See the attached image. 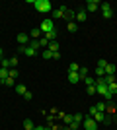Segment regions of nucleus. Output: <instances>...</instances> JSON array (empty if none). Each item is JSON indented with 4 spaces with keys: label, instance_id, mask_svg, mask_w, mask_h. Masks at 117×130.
Segmentation results:
<instances>
[{
    "label": "nucleus",
    "instance_id": "1",
    "mask_svg": "<svg viewBox=\"0 0 117 130\" xmlns=\"http://www.w3.org/2000/svg\"><path fill=\"white\" fill-rule=\"evenodd\" d=\"M28 2L35 6V10H37L39 14H49V12H53L51 0H28Z\"/></svg>",
    "mask_w": 117,
    "mask_h": 130
},
{
    "label": "nucleus",
    "instance_id": "2",
    "mask_svg": "<svg viewBox=\"0 0 117 130\" xmlns=\"http://www.w3.org/2000/svg\"><path fill=\"white\" fill-rule=\"evenodd\" d=\"M39 29H41V33H49V31H55V22L53 20H43L41 22V25H39Z\"/></svg>",
    "mask_w": 117,
    "mask_h": 130
},
{
    "label": "nucleus",
    "instance_id": "3",
    "mask_svg": "<svg viewBox=\"0 0 117 130\" xmlns=\"http://www.w3.org/2000/svg\"><path fill=\"white\" fill-rule=\"evenodd\" d=\"M82 126H84V130H98V122H96L92 117H86V119L82 120Z\"/></svg>",
    "mask_w": 117,
    "mask_h": 130
},
{
    "label": "nucleus",
    "instance_id": "4",
    "mask_svg": "<svg viewBox=\"0 0 117 130\" xmlns=\"http://www.w3.org/2000/svg\"><path fill=\"white\" fill-rule=\"evenodd\" d=\"M101 16L106 18V20H109V18L113 16V10H111V4H107V2H101Z\"/></svg>",
    "mask_w": 117,
    "mask_h": 130
},
{
    "label": "nucleus",
    "instance_id": "5",
    "mask_svg": "<svg viewBox=\"0 0 117 130\" xmlns=\"http://www.w3.org/2000/svg\"><path fill=\"white\" fill-rule=\"evenodd\" d=\"M16 39H18V43L22 45V47H28L29 41H31V39L28 37V33H23V31H22V33H18V37H16Z\"/></svg>",
    "mask_w": 117,
    "mask_h": 130
},
{
    "label": "nucleus",
    "instance_id": "6",
    "mask_svg": "<svg viewBox=\"0 0 117 130\" xmlns=\"http://www.w3.org/2000/svg\"><path fill=\"white\" fill-rule=\"evenodd\" d=\"M100 6H101V2H98V0H88V4H86V12H96Z\"/></svg>",
    "mask_w": 117,
    "mask_h": 130
},
{
    "label": "nucleus",
    "instance_id": "7",
    "mask_svg": "<svg viewBox=\"0 0 117 130\" xmlns=\"http://www.w3.org/2000/svg\"><path fill=\"white\" fill-rule=\"evenodd\" d=\"M64 10H67V6H61L59 10H55V8H53V12H51V14H53V18H55V20H61V18H64Z\"/></svg>",
    "mask_w": 117,
    "mask_h": 130
},
{
    "label": "nucleus",
    "instance_id": "8",
    "mask_svg": "<svg viewBox=\"0 0 117 130\" xmlns=\"http://www.w3.org/2000/svg\"><path fill=\"white\" fill-rule=\"evenodd\" d=\"M76 20H78V22H86V20H88V12H86V8L76 10Z\"/></svg>",
    "mask_w": 117,
    "mask_h": 130
},
{
    "label": "nucleus",
    "instance_id": "9",
    "mask_svg": "<svg viewBox=\"0 0 117 130\" xmlns=\"http://www.w3.org/2000/svg\"><path fill=\"white\" fill-rule=\"evenodd\" d=\"M68 82H70V84H78V82H80L78 72H68Z\"/></svg>",
    "mask_w": 117,
    "mask_h": 130
},
{
    "label": "nucleus",
    "instance_id": "10",
    "mask_svg": "<svg viewBox=\"0 0 117 130\" xmlns=\"http://www.w3.org/2000/svg\"><path fill=\"white\" fill-rule=\"evenodd\" d=\"M10 76V68H0V84Z\"/></svg>",
    "mask_w": 117,
    "mask_h": 130
},
{
    "label": "nucleus",
    "instance_id": "11",
    "mask_svg": "<svg viewBox=\"0 0 117 130\" xmlns=\"http://www.w3.org/2000/svg\"><path fill=\"white\" fill-rule=\"evenodd\" d=\"M92 119H94L96 122L100 124V122H103V120H106V113H100V111H98V113H96L94 117H92Z\"/></svg>",
    "mask_w": 117,
    "mask_h": 130
},
{
    "label": "nucleus",
    "instance_id": "12",
    "mask_svg": "<svg viewBox=\"0 0 117 130\" xmlns=\"http://www.w3.org/2000/svg\"><path fill=\"white\" fill-rule=\"evenodd\" d=\"M64 20H67V22H72L74 20V12L70 10L68 6H67V10H64Z\"/></svg>",
    "mask_w": 117,
    "mask_h": 130
},
{
    "label": "nucleus",
    "instance_id": "13",
    "mask_svg": "<svg viewBox=\"0 0 117 130\" xmlns=\"http://www.w3.org/2000/svg\"><path fill=\"white\" fill-rule=\"evenodd\" d=\"M39 37H41V29L39 27H35V29L29 31V39H39Z\"/></svg>",
    "mask_w": 117,
    "mask_h": 130
},
{
    "label": "nucleus",
    "instance_id": "14",
    "mask_svg": "<svg viewBox=\"0 0 117 130\" xmlns=\"http://www.w3.org/2000/svg\"><path fill=\"white\" fill-rule=\"evenodd\" d=\"M43 37L47 39L49 43H51V41H57V29H55V31H49V33H45Z\"/></svg>",
    "mask_w": 117,
    "mask_h": 130
},
{
    "label": "nucleus",
    "instance_id": "15",
    "mask_svg": "<svg viewBox=\"0 0 117 130\" xmlns=\"http://www.w3.org/2000/svg\"><path fill=\"white\" fill-rule=\"evenodd\" d=\"M47 49H49L51 53H59V43H57V41H51V43L47 45Z\"/></svg>",
    "mask_w": 117,
    "mask_h": 130
},
{
    "label": "nucleus",
    "instance_id": "16",
    "mask_svg": "<svg viewBox=\"0 0 117 130\" xmlns=\"http://www.w3.org/2000/svg\"><path fill=\"white\" fill-rule=\"evenodd\" d=\"M23 128H25V130H33V128H35V124H33V120H29V119H25V120H23Z\"/></svg>",
    "mask_w": 117,
    "mask_h": 130
},
{
    "label": "nucleus",
    "instance_id": "17",
    "mask_svg": "<svg viewBox=\"0 0 117 130\" xmlns=\"http://www.w3.org/2000/svg\"><path fill=\"white\" fill-rule=\"evenodd\" d=\"M28 91V87L23 86V84H16V93H20V95H23V93Z\"/></svg>",
    "mask_w": 117,
    "mask_h": 130
},
{
    "label": "nucleus",
    "instance_id": "18",
    "mask_svg": "<svg viewBox=\"0 0 117 130\" xmlns=\"http://www.w3.org/2000/svg\"><path fill=\"white\" fill-rule=\"evenodd\" d=\"M115 72H117V66L115 64H107L106 66V74H113V76H115Z\"/></svg>",
    "mask_w": 117,
    "mask_h": 130
},
{
    "label": "nucleus",
    "instance_id": "19",
    "mask_svg": "<svg viewBox=\"0 0 117 130\" xmlns=\"http://www.w3.org/2000/svg\"><path fill=\"white\" fill-rule=\"evenodd\" d=\"M107 87H109V93L115 97V95H117V82H113V84H107Z\"/></svg>",
    "mask_w": 117,
    "mask_h": 130
},
{
    "label": "nucleus",
    "instance_id": "20",
    "mask_svg": "<svg viewBox=\"0 0 117 130\" xmlns=\"http://www.w3.org/2000/svg\"><path fill=\"white\" fill-rule=\"evenodd\" d=\"M78 76H80V82H82L84 78L88 76V68H84V66H80V70H78Z\"/></svg>",
    "mask_w": 117,
    "mask_h": 130
},
{
    "label": "nucleus",
    "instance_id": "21",
    "mask_svg": "<svg viewBox=\"0 0 117 130\" xmlns=\"http://www.w3.org/2000/svg\"><path fill=\"white\" fill-rule=\"evenodd\" d=\"M29 47H31V49H41V45H39V39H31V41H29Z\"/></svg>",
    "mask_w": 117,
    "mask_h": 130
},
{
    "label": "nucleus",
    "instance_id": "22",
    "mask_svg": "<svg viewBox=\"0 0 117 130\" xmlns=\"http://www.w3.org/2000/svg\"><path fill=\"white\" fill-rule=\"evenodd\" d=\"M41 54H43L45 60H51V58H53V53H51L49 49H43V53H41Z\"/></svg>",
    "mask_w": 117,
    "mask_h": 130
},
{
    "label": "nucleus",
    "instance_id": "23",
    "mask_svg": "<svg viewBox=\"0 0 117 130\" xmlns=\"http://www.w3.org/2000/svg\"><path fill=\"white\" fill-rule=\"evenodd\" d=\"M103 80H106V84H113V82H117L113 74H106V76H103Z\"/></svg>",
    "mask_w": 117,
    "mask_h": 130
},
{
    "label": "nucleus",
    "instance_id": "24",
    "mask_svg": "<svg viewBox=\"0 0 117 130\" xmlns=\"http://www.w3.org/2000/svg\"><path fill=\"white\" fill-rule=\"evenodd\" d=\"M67 29H68V31H72V33H74V31L78 29V25H76L74 22H68V23H67Z\"/></svg>",
    "mask_w": 117,
    "mask_h": 130
},
{
    "label": "nucleus",
    "instance_id": "25",
    "mask_svg": "<svg viewBox=\"0 0 117 130\" xmlns=\"http://www.w3.org/2000/svg\"><path fill=\"white\" fill-rule=\"evenodd\" d=\"M96 109H98L100 113H106V103H103V101H100V103H96Z\"/></svg>",
    "mask_w": 117,
    "mask_h": 130
},
{
    "label": "nucleus",
    "instance_id": "26",
    "mask_svg": "<svg viewBox=\"0 0 117 130\" xmlns=\"http://www.w3.org/2000/svg\"><path fill=\"white\" fill-rule=\"evenodd\" d=\"M82 82H84V84H88V86H96V80H94V78H90V76H86Z\"/></svg>",
    "mask_w": 117,
    "mask_h": 130
},
{
    "label": "nucleus",
    "instance_id": "27",
    "mask_svg": "<svg viewBox=\"0 0 117 130\" xmlns=\"http://www.w3.org/2000/svg\"><path fill=\"white\" fill-rule=\"evenodd\" d=\"M78 70H80V64H76V62H72L68 66V72H78Z\"/></svg>",
    "mask_w": 117,
    "mask_h": 130
},
{
    "label": "nucleus",
    "instance_id": "28",
    "mask_svg": "<svg viewBox=\"0 0 117 130\" xmlns=\"http://www.w3.org/2000/svg\"><path fill=\"white\" fill-rule=\"evenodd\" d=\"M0 66L2 68H10V58H2L0 60Z\"/></svg>",
    "mask_w": 117,
    "mask_h": 130
},
{
    "label": "nucleus",
    "instance_id": "29",
    "mask_svg": "<svg viewBox=\"0 0 117 130\" xmlns=\"http://www.w3.org/2000/svg\"><path fill=\"white\" fill-rule=\"evenodd\" d=\"M107 64H109V62H106V58H100V60H98V68H103V70H106Z\"/></svg>",
    "mask_w": 117,
    "mask_h": 130
},
{
    "label": "nucleus",
    "instance_id": "30",
    "mask_svg": "<svg viewBox=\"0 0 117 130\" xmlns=\"http://www.w3.org/2000/svg\"><path fill=\"white\" fill-rule=\"evenodd\" d=\"M2 84H4V86H8V87H12V86H14V78H10V76H8L4 82H2Z\"/></svg>",
    "mask_w": 117,
    "mask_h": 130
},
{
    "label": "nucleus",
    "instance_id": "31",
    "mask_svg": "<svg viewBox=\"0 0 117 130\" xmlns=\"http://www.w3.org/2000/svg\"><path fill=\"white\" fill-rule=\"evenodd\" d=\"M68 128H70V130H78V128H80V122H76V120H72V122L68 124Z\"/></svg>",
    "mask_w": 117,
    "mask_h": 130
},
{
    "label": "nucleus",
    "instance_id": "32",
    "mask_svg": "<svg viewBox=\"0 0 117 130\" xmlns=\"http://www.w3.org/2000/svg\"><path fill=\"white\" fill-rule=\"evenodd\" d=\"M96 76H98V78H103V76H106V70H103V68H96Z\"/></svg>",
    "mask_w": 117,
    "mask_h": 130
},
{
    "label": "nucleus",
    "instance_id": "33",
    "mask_svg": "<svg viewBox=\"0 0 117 130\" xmlns=\"http://www.w3.org/2000/svg\"><path fill=\"white\" fill-rule=\"evenodd\" d=\"M74 117V120H76V122H82L84 119H86V117H84V115H80V113H76V115H72Z\"/></svg>",
    "mask_w": 117,
    "mask_h": 130
},
{
    "label": "nucleus",
    "instance_id": "34",
    "mask_svg": "<svg viewBox=\"0 0 117 130\" xmlns=\"http://www.w3.org/2000/svg\"><path fill=\"white\" fill-rule=\"evenodd\" d=\"M18 76H20V72H18L16 68H10V78H14V80H16Z\"/></svg>",
    "mask_w": 117,
    "mask_h": 130
},
{
    "label": "nucleus",
    "instance_id": "35",
    "mask_svg": "<svg viewBox=\"0 0 117 130\" xmlns=\"http://www.w3.org/2000/svg\"><path fill=\"white\" fill-rule=\"evenodd\" d=\"M86 91H88V95H96V86H88Z\"/></svg>",
    "mask_w": 117,
    "mask_h": 130
},
{
    "label": "nucleus",
    "instance_id": "36",
    "mask_svg": "<svg viewBox=\"0 0 117 130\" xmlns=\"http://www.w3.org/2000/svg\"><path fill=\"white\" fill-rule=\"evenodd\" d=\"M12 66H18V56H12L10 58V68Z\"/></svg>",
    "mask_w": 117,
    "mask_h": 130
},
{
    "label": "nucleus",
    "instance_id": "37",
    "mask_svg": "<svg viewBox=\"0 0 117 130\" xmlns=\"http://www.w3.org/2000/svg\"><path fill=\"white\" fill-rule=\"evenodd\" d=\"M31 97H33V93H31V91H25V93H23V99H28V101H31Z\"/></svg>",
    "mask_w": 117,
    "mask_h": 130
},
{
    "label": "nucleus",
    "instance_id": "38",
    "mask_svg": "<svg viewBox=\"0 0 117 130\" xmlns=\"http://www.w3.org/2000/svg\"><path fill=\"white\" fill-rule=\"evenodd\" d=\"M96 113H98V109H96V105H92V107H90V115H88V117H94Z\"/></svg>",
    "mask_w": 117,
    "mask_h": 130
},
{
    "label": "nucleus",
    "instance_id": "39",
    "mask_svg": "<svg viewBox=\"0 0 117 130\" xmlns=\"http://www.w3.org/2000/svg\"><path fill=\"white\" fill-rule=\"evenodd\" d=\"M111 120H113L111 117H106V120H103V124H111Z\"/></svg>",
    "mask_w": 117,
    "mask_h": 130
},
{
    "label": "nucleus",
    "instance_id": "40",
    "mask_svg": "<svg viewBox=\"0 0 117 130\" xmlns=\"http://www.w3.org/2000/svg\"><path fill=\"white\" fill-rule=\"evenodd\" d=\"M33 130H47V128H43V126H35Z\"/></svg>",
    "mask_w": 117,
    "mask_h": 130
},
{
    "label": "nucleus",
    "instance_id": "41",
    "mask_svg": "<svg viewBox=\"0 0 117 130\" xmlns=\"http://www.w3.org/2000/svg\"><path fill=\"white\" fill-rule=\"evenodd\" d=\"M2 53H4V51H2V47H0V60L4 58V54H2Z\"/></svg>",
    "mask_w": 117,
    "mask_h": 130
},
{
    "label": "nucleus",
    "instance_id": "42",
    "mask_svg": "<svg viewBox=\"0 0 117 130\" xmlns=\"http://www.w3.org/2000/svg\"><path fill=\"white\" fill-rule=\"evenodd\" d=\"M115 97H117V95H115Z\"/></svg>",
    "mask_w": 117,
    "mask_h": 130
}]
</instances>
